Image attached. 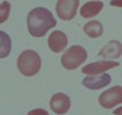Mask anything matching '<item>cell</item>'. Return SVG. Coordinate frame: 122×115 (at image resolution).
<instances>
[{
  "label": "cell",
  "instance_id": "8",
  "mask_svg": "<svg viewBox=\"0 0 122 115\" xmlns=\"http://www.w3.org/2000/svg\"><path fill=\"white\" fill-rule=\"evenodd\" d=\"M119 64L117 61H96L92 62V64H87L86 67H83L82 72L86 74V75H99V74H104L108 69H112L115 67H118Z\"/></svg>",
  "mask_w": 122,
  "mask_h": 115
},
{
  "label": "cell",
  "instance_id": "13",
  "mask_svg": "<svg viewBox=\"0 0 122 115\" xmlns=\"http://www.w3.org/2000/svg\"><path fill=\"white\" fill-rule=\"evenodd\" d=\"M11 53V39L6 32L0 31V58H6Z\"/></svg>",
  "mask_w": 122,
  "mask_h": 115
},
{
  "label": "cell",
  "instance_id": "7",
  "mask_svg": "<svg viewBox=\"0 0 122 115\" xmlns=\"http://www.w3.org/2000/svg\"><path fill=\"white\" fill-rule=\"evenodd\" d=\"M111 83V76L108 74H99V75H89L87 78H83L82 85L85 87L90 89V90H97V89H103L107 85Z\"/></svg>",
  "mask_w": 122,
  "mask_h": 115
},
{
  "label": "cell",
  "instance_id": "6",
  "mask_svg": "<svg viewBox=\"0 0 122 115\" xmlns=\"http://www.w3.org/2000/svg\"><path fill=\"white\" fill-rule=\"evenodd\" d=\"M50 108L57 115L67 114L71 108V99L64 93H56L50 100Z\"/></svg>",
  "mask_w": 122,
  "mask_h": 115
},
{
  "label": "cell",
  "instance_id": "4",
  "mask_svg": "<svg viewBox=\"0 0 122 115\" xmlns=\"http://www.w3.org/2000/svg\"><path fill=\"white\" fill-rule=\"evenodd\" d=\"M100 105L106 110H111L118 104H122V86H114L103 92L99 97Z\"/></svg>",
  "mask_w": 122,
  "mask_h": 115
},
{
  "label": "cell",
  "instance_id": "12",
  "mask_svg": "<svg viewBox=\"0 0 122 115\" xmlns=\"http://www.w3.org/2000/svg\"><path fill=\"white\" fill-rule=\"evenodd\" d=\"M83 31L89 38H100L103 35V25H101L100 21L92 20V21L85 24Z\"/></svg>",
  "mask_w": 122,
  "mask_h": 115
},
{
  "label": "cell",
  "instance_id": "10",
  "mask_svg": "<svg viewBox=\"0 0 122 115\" xmlns=\"http://www.w3.org/2000/svg\"><path fill=\"white\" fill-rule=\"evenodd\" d=\"M121 54H122V45L118 40H110L99 51V57L106 58V60H115V58H119Z\"/></svg>",
  "mask_w": 122,
  "mask_h": 115
},
{
  "label": "cell",
  "instance_id": "3",
  "mask_svg": "<svg viewBox=\"0 0 122 115\" xmlns=\"http://www.w3.org/2000/svg\"><path fill=\"white\" fill-rule=\"evenodd\" d=\"M87 58V51L82 46L69 47L61 57V64L65 69H76Z\"/></svg>",
  "mask_w": 122,
  "mask_h": 115
},
{
  "label": "cell",
  "instance_id": "17",
  "mask_svg": "<svg viewBox=\"0 0 122 115\" xmlns=\"http://www.w3.org/2000/svg\"><path fill=\"white\" fill-rule=\"evenodd\" d=\"M114 112V115H122V107H119V108H117L115 111H112Z\"/></svg>",
  "mask_w": 122,
  "mask_h": 115
},
{
  "label": "cell",
  "instance_id": "2",
  "mask_svg": "<svg viewBox=\"0 0 122 115\" xmlns=\"http://www.w3.org/2000/svg\"><path fill=\"white\" fill-rule=\"evenodd\" d=\"M17 67L24 76H35L42 67L40 55L35 50H24L17 58Z\"/></svg>",
  "mask_w": 122,
  "mask_h": 115
},
{
  "label": "cell",
  "instance_id": "16",
  "mask_svg": "<svg viewBox=\"0 0 122 115\" xmlns=\"http://www.w3.org/2000/svg\"><path fill=\"white\" fill-rule=\"evenodd\" d=\"M110 4L112 7H122V0H111Z\"/></svg>",
  "mask_w": 122,
  "mask_h": 115
},
{
  "label": "cell",
  "instance_id": "9",
  "mask_svg": "<svg viewBox=\"0 0 122 115\" xmlns=\"http://www.w3.org/2000/svg\"><path fill=\"white\" fill-rule=\"evenodd\" d=\"M68 45V38L62 31H54L49 38V49L53 53H61Z\"/></svg>",
  "mask_w": 122,
  "mask_h": 115
},
{
  "label": "cell",
  "instance_id": "11",
  "mask_svg": "<svg viewBox=\"0 0 122 115\" xmlns=\"http://www.w3.org/2000/svg\"><path fill=\"white\" fill-rule=\"evenodd\" d=\"M103 7H104V4L101 1H97V0L96 1H89V3H85L81 7L79 13L83 18H93L103 10Z\"/></svg>",
  "mask_w": 122,
  "mask_h": 115
},
{
  "label": "cell",
  "instance_id": "14",
  "mask_svg": "<svg viewBox=\"0 0 122 115\" xmlns=\"http://www.w3.org/2000/svg\"><path fill=\"white\" fill-rule=\"evenodd\" d=\"M10 8H11V6H10L8 1L0 3V24L4 22L8 17H10Z\"/></svg>",
  "mask_w": 122,
  "mask_h": 115
},
{
  "label": "cell",
  "instance_id": "5",
  "mask_svg": "<svg viewBox=\"0 0 122 115\" xmlns=\"http://www.w3.org/2000/svg\"><path fill=\"white\" fill-rule=\"evenodd\" d=\"M78 7L79 0H58L56 4V11L62 21H71L76 15Z\"/></svg>",
  "mask_w": 122,
  "mask_h": 115
},
{
  "label": "cell",
  "instance_id": "15",
  "mask_svg": "<svg viewBox=\"0 0 122 115\" xmlns=\"http://www.w3.org/2000/svg\"><path fill=\"white\" fill-rule=\"evenodd\" d=\"M28 115H49L47 111H45L43 108H36V110H32L28 112Z\"/></svg>",
  "mask_w": 122,
  "mask_h": 115
},
{
  "label": "cell",
  "instance_id": "1",
  "mask_svg": "<svg viewBox=\"0 0 122 115\" xmlns=\"http://www.w3.org/2000/svg\"><path fill=\"white\" fill-rule=\"evenodd\" d=\"M56 20L53 14L45 7H36L29 11L26 18L28 31L33 38H42L45 36L51 28L56 26Z\"/></svg>",
  "mask_w": 122,
  "mask_h": 115
}]
</instances>
